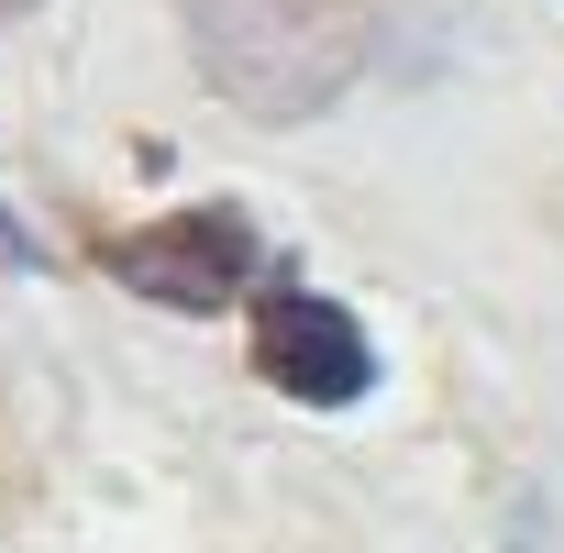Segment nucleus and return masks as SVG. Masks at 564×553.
<instances>
[{
	"instance_id": "3",
	"label": "nucleus",
	"mask_w": 564,
	"mask_h": 553,
	"mask_svg": "<svg viewBox=\"0 0 564 553\" xmlns=\"http://www.w3.org/2000/svg\"><path fill=\"white\" fill-rule=\"evenodd\" d=\"M254 377L276 399H300V410H355L377 388V344L344 300L276 276V289H254Z\"/></svg>"
},
{
	"instance_id": "5",
	"label": "nucleus",
	"mask_w": 564,
	"mask_h": 553,
	"mask_svg": "<svg viewBox=\"0 0 564 553\" xmlns=\"http://www.w3.org/2000/svg\"><path fill=\"white\" fill-rule=\"evenodd\" d=\"M12 12H34V0H0V23H12Z\"/></svg>"
},
{
	"instance_id": "2",
	"label": "nucleus",
	"mask_w": 564,
	"mask_h": 553,
	"mask_svg": "<svg viewBox=\"0 0 564 553\" xmlns=\"http://www.w3.org/2000/svg\"><path fill=\"white\" fill-rule=\"evenodd\" d=\"M100 265L122 276L133 300L188 311V322H210V311H232V300H254V289H265V243H254V221H243V210H221V199L111 232V243H100Z\"/></svg>"
},
{
	"instance_id": "4",
	"label": "nucleus",
	"mask_w": 564,
	"mask_h": 553,
	"mask_svg": "<svg viewBox=\"0 0 564 553\" xmlns=\"http://www.w3.org/2000/svg\"><path fill=\"white\" fill-rule=\"evenodd\" d=\"M0 265H34V232H23L12 210H0Z\"/></svg>"
},
{
	"instance_id": "1",
	"label": "nucleus",
	"mask_w": 564,
	"mask_h": 553,
	"mask_svg": "<svg viewBox=\"0 0 564 553\" xmlns=\"http://www.w3.org/2000/svg\"><path fill=\"white\" fill-rule=\"evenodd\" d=\"M177 34L243 122H322L377 56V0H177Z\"/></svg>"
}]
</instances>
